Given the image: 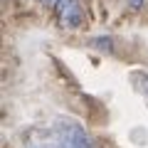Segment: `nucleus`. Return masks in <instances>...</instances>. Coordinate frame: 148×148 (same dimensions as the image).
<instances>
[{
    "instance_id": "2",
    "label": "nucleus",
    "mask_w": 148,
    "mask_h": 148,
    "mask_svg": "<svg viewBox=\"0 0 148 148\" xmlns=\"http://www.w3.org/2000/svg\"><path fill=\"white\" fill-rule=\"evenodd\" d=\"M57 126L62 131L64 138V148H99L94 143V138L86 133V128H82L77 121L72 119H57Z\"/></svg>"
},
{
    "instance_id": "4",
    "label": "nucleus",
    "mask_w": 148,
    "mask_h": 148,
    "mask_svg": "<svg viewBox=\"0 0 148 148\" xmlns=\"http://www.w3.org/2000/svg\"><path fill=\"white\" fill-rule=\"evenodd\" d=\"M143 3H146V0H128V5H131L133 10H141V8H143Z\"/></svg>"
},
{
    "instance_id": "3",
    "label": "nucleus",
    "mask_w": 148,
    "mask_h": 148,
    "mask_svg": "<svg viewBox=\"0 0 148 148\" xmlns=\"http://www.w3.org/2000/svg\"><path fill=\"white\" fill-rule=\"evenodd\" d=\"M54 15H57V22L67 30H77L84 25V8L79 0H57Z\"/></svg>"
},
{
    "instance_id": "5",
    "label": "nucleus",
    "mask_w": 148,
    "mask_h": 148,
    "mask_svg": "<svg viewBox=\"0 0 148 148\" xmlns=\"http://www.w3.org/2000/svg\"><path fill=\"white\" fill-rule=\"evenodd\" d=\"M37 3H42V5H54L57 0H37Z\"/></svg>"
},
{
    "instance_id": "1",
    "label": "nucleus",
    "mask_w": 148,
    "mask_h": 148,
    "mask_svg": "<svg viewBox=\"0 0 148 148\" xmlns=\"http://www.w3.org/2000/svg\"><path fill=\"white\" fill-rule=\"evenodd\" d=\"M22 146L25 148H64V138L57 121L49 126H32L22 133Z\"/></svg>"
}]
</instances>
